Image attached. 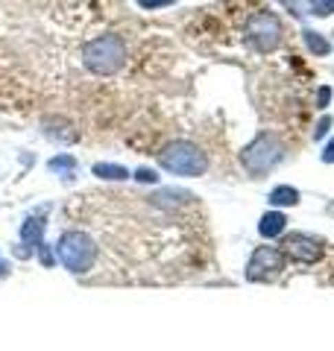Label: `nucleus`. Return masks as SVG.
Segmentation results:
<instances>
[{
  "label": "nucleus",
  "mask_w": 334,
  "mask_h": 351,
  "mask_svg": "<svg viewBox=\"0 0 334 351\" xmlns=\"http://www.w3.org/2000/svg\"><path fill=\"white\" fill-rule=\"evenodd\" d=\"M6 276H9V263L0 261V278H6Z\"/></svg>",
  "instance_id": "24"
},
{
  "label": "nucleus",
  "mask_w": 334,
  "mask_h": 351,
  "mask_svg": "<svg viewBox=\"0 0 334 351\" xmlns=\"http://www.w3.org/2000/svg\"><path fill=\"white\" fill-rule=\"evenodd\" d=\"M247 38L255 50H261V53H270L278 47V41H282V27H278V21L276 15L270 12H258V15H252L249 18V24H247Z\"/></svg>",
  "instance_id": "5"
},
{
  "label": "nucleus",
  "mask_w": 334,
  "mask_h": 351,
  "mask_svg": "<svg viewBox=\"0 0 334 351\" xmlns=\"http://www.w3.org/2000/svg\"><path fill=\"white\" fill-rule=\"evenodd\" d=\"M302 38H305V44H308V50L314 53V56H329V50H331V44L320 36V32H314V29H305L302 32Z\"/></svg>",
  "instance_id": "12"
},
{
  "label": "nucleus",
  "mask_w": 334,
  "mask_h": 351,
  "mask_svg": "<svg viewBox=\"0 0 334 351\" xmlns=\"http://www.w3.org/2000/svg\"><path fill=\"white\" fill-rule=\"evenodd\" d=\"M285 156V147L282 141H278L276 135H270V132H261L258 138H252L247 147H243L241 152V164L247 167L249 176H255V179H261L264 173H270L278 161H282Z\"/></svg>",
  "instance_id": "4"
},
{
  "label": "nucleus",
  "mask_w": 334,
  "mask_h": 351,
  "mask_svg": "<svg viewBox=\"0 0 334 351\" xmlns=\"http://www.w3.org/2000/svg\"><path fill=\"white\" fill-rule=\"evenodd\" d=\"M159 164L167 173L188 176V179H197V176H203L208 170L205 152L197 144H191V141H173V144H167L159 152Z\"/></svg>",
  "instance_id": "2"
},
{
  "label": "nucleus",
  "mask_w": 334,
  "mask_h": 351,
  "mask_svg": "<svg viewBox=\"0 0 334 351\" xmlns=\"http://www.w3.org/2000/svg\"><path fill=\"white\" fill-rule=\"evenodd\" d=\"M285 228H287V217L282 211H267L261 217V223H258V234L267 237V240H273V237L282 234Z\"/></svg>",
  "instance_id": "9"
},
{
  "label": "nucleus",
  "mask_w": 334,
  "mask_h": 351,
  "mask_svg": "<svg viewBox=\"0 0 334 351\" xmlns=\"http://www.w3.org/2000/svg\"><path fill=\"white\" fill-rule=\"evenodd\" d=\"M176 0H138L141 9H147V12H155V9H164V6H173Z\"/></svg>",
  "instance_id": "17"
},
{
  "label": "nucleus",
  "mask_w": 334,
  "mask_h": 351,
  "mask_svg": "<svg viewBox=\"0 0 334 351\" xmlns=\"http://www.w3.org/2000/svg\"><path fill=\"white\" fill-rule=\"evenodd\" d=\"M38 258H41V263H44V267H53V246H47V243H44V240H41V243H38Z\"/></svg>",
  "instance_id": "18"
},
{
  "label": "nucleus",
  "mask_w": 334,
  "mask_h": 351,
  "mask_svg": "<svg viewBox=\"0 0 334 351\" xmlns=\"http://www.w3.org/2000/svg\"><path fill=\"white\" fill-rule=\"evenodd\" d=\"M285 269V252L276 246H258L247 263V281H270Z\"/></svg>",
  "instance_id": "6"
},
{
  "label": "nucleus",
  "mask_w": 334,
  "mask_h": 351,
  "mask_svg": "<svg viewBox=\"0 0 334 351\" xmlns=\"http://www.w3.org/2000/svg\"><path fill=\"white\" fill-rule=\"evenodd\" d=\"M91 173L97 179H106V182H126L129 179V170L120 167V164H109V161H100L91 167Z\"/></svg>",
  "instance_id": "11"
},
{
  "label": "nucleus",
  "mask_w": 334,
  "mask_h": 351,
  "mask_svg": "<svg viewBox=\"0 0 334 351\" xmlns=\"http://www.w3.org/2000/svg\"><path fill=\"white\" fill-rule=\"evenodd\" d=\"M282 246H285L287 255H291L293 261H299V263H314V261L320 258V252H322L320 240H317V237H311V234H305V232L287 234Z\"/></svg>",
  "instance_id": "7"
},
{
  "label": "nucleus",
  "mask_w": 334,
  "mask_h": 351,
  "mask_svg": "<svg viewBox=\"0 0 334 351\" xmlns=\"http://www.w3.org/2000/svg\"><path fill=\"white\" fill-rule=\"evenodd\" d=\"M155 205H179V202H191L194 196L188 191H159L155 196H150Z\"/></svg>",
  "instance_id": "13"
},
{
  "label": "nucleus",
  "mask_w": 334,
  "mask_h": 351,
  "mask_svg": "<svg viewBox=\"0 0 334 351\" xmlns=\"http://www.w3.org/2000/svg\"><path fill=\"white\" fill-rule=\"evenodd\" d=\"M308 3H311V12L320 15V18L334 12V0H308Z\"/></svg>",
  "instance_id": "15"
},
{
  "label": "nucleus",
  "mask_w": 334,
  "mask_h": 351,
  "mask_svg": "<svg viewBox=\"0 0 334 351\" xmlns=\"http://www.w3.org/2000/svg\"><path fill=\"white\" fill-rule=\"evenodd\" d=\"M126 44L120 36H100L82 47V64L97 76H111L124 68Z\"/></svg>",
  "instance_id": "1"
},
{
  "label": "nucleus",
  "mask_w": 334,
  "mask_h": 351,
  "mask_svg": "<svg viewBox=\"0 0 334 351\" xmlns=\"http://www.w3.org/2000/svg\"><path fill=\"white\" fill-rule=\"evenodd\" d=\"M47 170L50 173H74L76 170V158L74 156H53L47 161Z\"/></svg>",
  "instance_id": "14"
},
{
  "label": "nucleus",
  "mask_w": 334,
  "mask_h": 351,
  "mask_svg": "<svg viewBox=\"0 0 334 351\" xmlns=\"http://www.w3.org/2000/svg\"><path fill=\"white\" fill-rule=\"evenodd\" d=\"M135 182H141V184H159V173L155 170H150V167H138L135 170V176H132Z\"/></svg>",
  "instance_id": "16"
},
{
  "label": "nucleus",
  "mask_w": 334,
  "mask_h": 351,
  "mask_svg": "<svg viewBox=\"0 0 334 351\" xmlns=\"http://www.w3.org/2000/svg\"><path fill=\"white\" fill-rule=\"evenodd\" d=\"M329 103H331V88L322 85L320 94H317V108H329Z\"/></svg>",
  "instance_id": "20"
},
{
  "label": "nucleus",
  "mask_w": 334,
  "mask_h": 351,
  "mask_svg": "<svg viewBox=\"0 0 334 351\" xmlns=\"http://www.w3.org/2000/svg\"><path fill=\"white\" fill-rule=\"evenodd\" d=\"M12 252H15L18 258H24V261H27V258H32V252H36V249H32V246H27V243H18Z\"/></svg>",
  "instance_id": "22"
},
{
  "label": "nucleus",
  "mask_w": 334,
  "mask_h": 351,
  "mask_svg": "<svg viewBox=\"0 0 334 351\" xmlns=\"http://www.w3.org/2000/svg\"><path fill=\"white\" fill-rule=\"evenodd\" d=\"M56 255H59L62 267L74 272V276H85L97 261V246L85 232H65L56 243Z\"/></svg>",
  "instance_id": "3"
},
{
  "label": "nucleus",
  "mask_w": 334,
  "mask_h": 351,
  "mask_svg": "<svg viewBox=\"0 0 334 351\" xmlns=\"http://www.w3.org/2000/svg\"><path fill=\"white\" fill-rule=\"evenodd\" d=\"M329 129H331V117H322L320 123H317V129H314V141H322L329 135Z\"/></svg>",
  "instance_id": "19"
},
{
  "label": "nucleus",
  "mask_w": 334,
  "mask_h": 351,
  "mask_svg": "<svg viewBox=\"0 0 334 351\" xmlns=\"http://www.w3.org/2000/svg\"><path fill=\"white\" fill-rule=\"evenodd\" d=\"M267 202H270L273 208H291L299 202V191L291 188V184H278V188L270 191V196H267Z\"/></svg>",
  "instance_id": "10"
},
{
  "label": "nucleus",
  "mask_w": 334,
  "mask_h": 351,
  "mask_svg": "<svg viewBox=\"0 0 334 351\" xmlns=\"http://www.w3.org/2000/svg\"><path fill=\"white\" fill-rule=\"evenodd\" d=\"M44 228H47L44 217H27L24 223H21V243H27V246H32V249H38L41 237H44Z\"/></svg>",
  "instance_id": "8"
},
{
  "label": "nucleus",
  "mask_w": 334,
  "mask_h": 351,
  "mask_svg": "<svg viewBox=\"0 0 334 351\" xmlns=\"http://www.w3.org/2000/svg\"><path fill=\"white\" fill-rule=\"evenodd\" d=\"M282 6H285L291 15H296V18H302V15H305V12H302V3H299V0H282Z\"/></svg>",
  "instance_id": "21"
},
{
  "label": "nucleus",
  "mask_w": 334,
  "mask_h": 351,
  "mask_svg": "<svg viewBox=\"0 0 334 351\" xmlns=\"http://www.w3.org/2000/svg\"><path fill=\"white\" fill-rule=\"evenodd\" d=\"M322 161L334 164V141H331V144H326V149H322Z\"/></svg>",
  "instance_id": "23"
}]
</instances>
